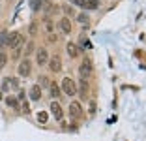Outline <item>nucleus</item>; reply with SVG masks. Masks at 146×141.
Instances as JSON below:
<instances>
[{
	"instance_id": "obj_1",
	"label": "nucleus",
	"mask_w": 146,
	"mask_h": 141,
	"mask_svg": "<svg viewBox=\"0 0 146 141\" xmlns=\"http://www.w3.org/2000/svg\"><path fill=\"white\" fill-rule=\"evenodd\" d=\"M6 47H11V49H15V47H25V36H23L21 32H11V34L8 32Z\"/></svg>"
},
{
	"instance_id": "obj_2",
	"label": "nucleus",
	"mask_w": 146,
	"mask_h": 141,
	"mask_svg": "<svg viewBox=\"0 0 146 141\" xmlns=\"http://www.w3.org/2000/svg\"><path fill=\"white\" fill-rule=\"evenodd\" d=\"M60 90H62V94H68L69 98H71V96L77 94V85H75V81H73L71 77H64V79H62Z\"/></svg>"
},
{
	"instance_id": "obj_3",
	"label": "nucleus",
	"mask_w": 146,
	"mask_h": 141,
	"mask_svg": "<svg viewBox=\"0 0 146 141\" xmlns=\"http://www.w3.org/2000/svg\"><path fill=\"white\" fill-rule=\"evenodd\" d=\"M68 111H69V117H71V119H81L82 113H84V109H82L81 102H71L68 105Z\"/></svg>"
},
{
	"instance_id": "obj_4",
	"label": "nucleus",
	"mask_w": 146,
	"mask_h": 141,
	"mask_svg": "<svg viewBox=\"0 0 146 141\" xmlns=\"http://www.w3.org/2000/svg\"><path fill=\"white\" fill-rule=\"evenodd\" d=\"M79 75H81V79H84V81L92 75V62L88 58H84L81 62V66H79Z\"/></svg>"
},
{
	"instance_id": "obj_5",
	"label": "nucleus",
	"mask_w": 146,
	"mask_h": 141,
	"mask_svg": "<svg viewBox=\"0 0 146 141\" xmlns=\"http://www.w3.org/2000/svg\"><path fill=\"white\" fill-rule=\"evenodd\" d=\"M17 72H19V75H21V77H28V75H30V72H32V62L28 58H23V62H19Z\"/></svg>"
},
{
	"instance_id": "obj_6",
	"label": "nucleus",
	"mask_w": 146,
	"mask_h": 141,
	"mask_svg": "<svg viewBox=\"0 0 146 141\" xmlns=\"http://www.w3.org/2000/svg\"><path fill=\"white\" fill-rule=\"evenodd\" d=\"M49 107H51V115L54 117L56 120H62V117H64V109H62V105L58 103V100H52Z\"/></svg>"
},
{
	"instance_id": "obj_7",
	"label": "nucleus",
	"mask_w": 146,
	"mask_h": 141,
	"mask_svg": "<svg viewBox=\"0 0 146 141\" xmlns=\"http://www.w3.org/2000/svg\"><path fill=\"white\" fill-rule=\"evenodd\" d=\"M36 62H38L39 66H47L49 62V53L45 47H41V49H36Z\"/></svg>"
},
{
	"instance_id": "obj_8",
	"label": "nucleus",
	"mask_w": 146,
	"mask_h": 141,
	"mask_svg": "<svg viewBox=\"0 0 146 141\" xmlns=\"http://www.w3.org/2000/svg\"><path fill=\"white\" fill-rule=\"evenodd\" d=\"M47 66H49V70H51L52 73H58L62 70V60H60V56H58V55L51 56V58H49V62H47Z\"/></svg>"
},
{
	"instance_id": "obj_9",
	"label": "nucleus",
	"mask_w": 146,
	"mask_h": 141,
	"mask_svg": "<svg viewBox=\"0 0 146 141\" xmlns=\"http://www.w3.org/2000/svg\"><path fill=\"white\" fill-rule=\"evenodd\" d=\"M77 94L81 96V100H86L90 96V87H88V81L81 79V83L77 85Z\"/></svg>"
},
{
	"instance_id": "obj_10",
	"label": "nucleus",
	"mask_w": 146,
	"mask_h": 141,
	"mask_svg": "<svg viewBox=\"0 0 146 141\" xmlns=\"http://www.w3.org/2000/svg\"><path fill=\"white\" fill-rule=\"evenodd\" d=\"M58 26H60V30L64 34H71V21H69V17H62L58 21Z\"/></svg>"
},
{
	"instance_id": "obj_11",
	"label": "nucleus",
	"mask_w": 146,
	"mask_h": 141,
	"mask_svg": "<svg viewBox=\"0 0 146 141\" xmlns=\"http://www.w3.org/2000/svg\"><path fill=\"white\" fill-rule=\"evenodd\" d=\"M30 98L34 100V102H38V100H41V87L36 83V85H32L30 89Z\"/></svg>"
},
{
	"instance_id": "obj_12",
	"label": "nucleus",
	"mask_w": 146,
	"mask_h": 141,
	"mask_svg": "<svg viewBox=\"0 0 146 141\" xmlns=\"http://www.w3.org/2000/svg\"><path fill=\"white\" fill-rule=\"evenodd\" d=\"M66 51H68V55L71 56V58H77L79 53H81V51H79V47L75 45V43H71V42H69L68 45H66Z\"/></svg>"
},
{
	"instance_id": "obj_13",
	"label": "nucleus",
	"mask_w": 146,
	"mask_h": 141,
	"mask_svg": "<svg viewBox=\"0 0 146 141\" xmlns=\"http://www.w3.org/2000/svg\"><path fill=\"white\" fill-rule=\"evenodd\" d=\"M49 90H51V92H49V94H51L52 98H56V100L60 98V94H62V90H60V87L56 85L54 81H51V85H49Z\"/></svg>"
},
{
	"instance_id": "obj_14",
	"label": "nucleus",
	"mask_w": 146,
	"mask_h": 141,
	"mask_svg": "<svg viewBox=\"0 0 146 141\" xmlns=\"http://www.w3.org/2000/svg\"><path fill=\"white\" fill-rule=\"evenodd\" d=\"M82 8H86V9H98L99 8V0H82Z\"/></svg>"
},
{
	"instance_id": "obj_15",
	"label": "nucleus",
	"mask_w": 146,
	"mask_h": 141,
	"mask_svg": "<svg viewBox=\"0 0 146 141\" xmlns=\"http://www.w3.org/2000/svg\"><path fill=\"white\" fill-rule=\"evenodd\" d=\"M23 51H25V58H28V55L36 53V43L34 42H28V43H26V47H23Z\"/></svg>"
},
{
	"instance_id": "obj_16",
	"label": "nucleus",
	"mask_w": 146,
	"mask_h": 141,
	"mask_svg": "<svg viewBox=\"0 0 146 141\" xmlns=\"http://www.w3.org/2000/svg\"><path fill=\"white\" fill-rule=\"evenodd\" d=\"M6 105H9L11 107V109H19V100L17 98H13V96H8V98H6Z\"/></svg>"
},
{
	"instance_id": "obj_17",
	"label": "nucleus",
	"mask_w": 146,
	"mask_h": 141,
	"mask_svg": "<svg viewBox=\"0 0 146 141\" xmlns=\"http://www.w3.org/2000/svg\"><path fill=\"white\" fill-rule=\"evenodd\" d=\"M38 30H39V23L38 21H32L30 26H28V34H30V36H36V34H38Z\"/></svg>"
},
{
	"instance_id": "obj_18",
	"label": "nucleus",
	"mask_w": 146,
	"mask_h": 141,
	"mask_svg": "<svg viewBox=\"0 0 146 141\" xmlns=\"http://www.w3.org/2000/svg\"><path fill=\"white\" fill-rule=\"evenodd\" d=\"M6 42H8V30H2L0 32V51L6 47Z\"/></svg>"
},
{
	"instance_id": "obj_19",
	"label": "nucleus",
	"mask_w": 146,
	"mask_h": 141,
	"mask_svg": "<svg viewBox=\"0 0 146 141\" xmlns=\"http://www.w3.org/2000/svg\"><path fill=\"white\" fill-rule=\"evenodd\" d=\"M6 64H8V55L4 51H0V70L6 68Z\"/></svg>"
},
{
	"instance_id": "obj_20",
	"label": "nucleus",
	"mask_w": 146,
	"mask_h": 141,
	"mask_svg": "<svg viewBox=\"0 0 146 141\" xmlns=\"http://www.w3.org/2000/svg\"><path fill=\"white\" fill-rule=\"evenodd\" d=\"M39 87H49L51 85V81H49V77L47 75H39V83H38Z\"/></svg>"
},
{
	"instance_id": "obj_21",
	"label": "nucleus",
	"mask_w": 146,
	"mask_h": 141,
	"mask_svg": "<svg viewBox=\"0 0 146 141\" xmlns=\"http://www.w3.org/2000/svg\"><path fill=\"white\" fill-rule=\"evenodd\" d=\"M32 9H34V11H39V9H41V6H43V0H32Z\"/></svg>"
},
{
	"instance_id": "obj_22",
	"label": "nucleus",
	"mask_w": 146,
	"mask_h": 141,
	"mask_svg": "<svg viewBox=\"0 0 146 141\" xmlns=\"http://www.w3.org/2000/svg\"><path fill=\"white\" fill-rule=\"evenodd\" d=\"M45 11L49 13V15H52V13H58V6H52L47 2V8H45Z\"/></svg>"
},
{
	"instance_id": "obj_23",
	"label": "nucleus",
	"mask_w": 146,
	"mask_h": 141,
	"mask_svg": "<svg viewBox=\"0 0 146 141\" xmlns=\"http://www.w3.org/2000/svg\"><path fill=\"white\" fill-rule=\"evenodd\" d=\"M21 53H23V47H15V49L11 51V58H13V60H17L19 56H21Z\"/></svg>"
},
{
	"instance_id": "obj_24",
	"label": "nucleus",
	"mask_w": 146,
	"mask_h": 141,
	"mask_svg": "<svg viewBox=\"0 0 146 141\" xmlns=\"http://www.w3.org/2000/svg\"><path fill=\"white\" fill-rule=\"evenodd\" d=\"M36 117H38V122H41V124L47 122V113H45V111H39Z\"/></svg>"
},
{
	"instance_id": "obj_25",
	"label": "nucleus",
	"mask_w": 146,
	"mask_h": 141,
	"mask_svg": "<svg viewBox=\"0 0 146 141\" xmlns=\"http://www.w3.org/2000/svg\"><path fill=\"white\" fill-rule=\"evenodd\" d=\"M77 19H79V23H82V25H88V15H86V13H79Z\"/></svg>"
},
{
	"instance_id": "obj_26",
	"label": "nucleus",
	"mask_w": 146,
	"mask_h": 141,
	"mask_svg": "<svg viewBox=\"0 0 146 141\" xmlns=\"http://www.w3.org/2000/svg\"><path fill=\"white\" fill-rule=\"evenodd\" d=\"M81 49H88V47H90V42H88V40L84 38V36H81Z\"/></svg>"
},
{
	"instance_id": "obj_27",
	"label": "nucleus",
	"mask_w": 146,
	"mask_h": 141,
	"mask_svg": "<svg viewBox=\"0 0 146 141\" xmlns=\"http://www.w3.org/2000/svg\"><path fill=\"white\" fill-rule=\"evenodd\" d=\"M9 85H11V81H9V77H6V79H4V85H2V90H4V92H8V90H9Z\"/></svg>"
},
{
	"instance_id": "obj_28",
	"label": "nucleus",
	"mask_w": 146,
	"mask_h": 141,
	"mask_svg": "<svg viewBox=\"0 0 146 141\" xmlns=\"http://www.w3.org/2000/svg\"><path fill=\"white\" fill-rule=\"evenodd\" d=\"M47 40H49V42H51V43L58 42V38H56V34H54V32H51V34H47Z\"/></svg>"
},
{
	"instance_id": "obj_29",
	"label": "nucleus",
	"mask_w": 146,
	"mask_h": 141,
	"mask_svg": "<svg viewBox=\"0 0 146 141\" xmlns=\"http://www.w3.org/2000/svg\"><path fill=\"white\" fill-rule=\"evenodd\" d=\"M64 13H66V15H73L75 11H73V8H71V6H64Z\"/></svg>"
},
{
	"instance_id": "obj_30",
	"label": "nucleus",
	"mask_w": 146,
	"mask_h": 141,
	"mask_svg": "<svg viewBox=\"0 0 146 141\" xmlns=\"http://www.w3.org/2000/svg\"><path fill=\"white\" fill-rule=\"evenodd\" d=\"M23 113H30V107H28V103H23Z\"/></svg>"
},
{
	"instance_id": "obj_31",
	"label": "nucleus",
	"mask_w": 146,
	"mask_h": 141,
	"mask_svg": "<svg viewBox=\"0 0 146 141\" xmlns=\"http://www.w3.org/2000/svg\"><path fill=\"white\" fill-rule=\"evenodd\" d=\"M73 4H77V6H82V0H71Z\"/></svg>"
}]
</instances>
